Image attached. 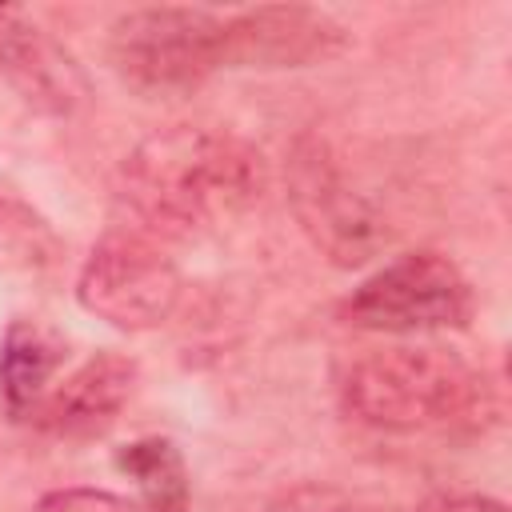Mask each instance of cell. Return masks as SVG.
I'll use <instances>...</instances> for the list:
<instances>
[{"label":"cell","mask_w":512,"mask_h":512,"mask_svg":"<svg viewBox=\"0 0 512 512\" xmlns=\"http://www.w3.org/2000/svg\"><path fill=\"white\" fill-rule=\"evenodd\" d=\"M264 192V160L252 144L228 132L176 124L140 140L120 172V204L148 228L164 236H192L212 228Z\"/></svg>","instance_id":"obj_1"},{"label":"cell","mask_w":512,"mask_h":512,"mask_svg":"<svg viewBox=\"0 0 512 512\" xmlns=\"http://www.w3.org/2000/svg\"><path fill=\"white\" fill-rule=\"evenodd\" d=\"M480 376L444 348H376L340 380V404L352 420L384 432H424L468 416L480 400Z\"/></svg>","instance_id":"obj_2"},{"label":"cell","mask_w":512,"mask_h":512,"mask_svg":"<svg viewBox=\"0 0 512 512\" xmlns=\"http://www.w3.org/2000/svg\"><path fill=\"white\" fill-rule=\"evenodd\" d=\"M112 72L144 96H180L224 68V20L204 8H132L108 28Z\"/></svg>","instance_id":"obj_3"},{"label":"cell","mask_w":512,"mask_h":512,"mask_svg":"<svg viewBox=\"0 0 512 512\" xmlns=\"http://www.w3.org/2000/svg\"><path fill=\"white\" fill-rule=\"evenodd\" d=\"M340 316L368 332H444L464 328L472 316V288L464 272L440 252H408L372 272L344 304Z\"/></svg>","instance_id":"obj_4"},{"label":"cell","mask_w":512,"mask_h":512,"mask_svg":"<svg viewBox=\"0 0 512 512\" xmlns=\"http://www.w3.org/2000/svg\"><path fill=\"white\" fill-rule=\"evenodd\" d=\"M76 300L120 332L164 324L180 304V268L140 232H108L76 276Z\"/></svg>","instance_id":"obj_5"},{"label":"cell","mask_w":512,"mask_h":512,"mask_svg":"<svg viewBox=\"0 0 512 512\" xmlns=\"http://www.w3.org/2000/svg\"><path fill=\"white\" fill-rule=\"evenodd\" d=\"M292 208L300 216V228L312 236V244L352 268L364 264L380 244H384V224L372 212V204L344 180V172L336 168V160L328 156L324 144L316 140H300L292 152Z\"/></svg>","instance_id":"obj_6"},{"label":"cell","mask_w":512,"mask_h":512,"mask_svg":"<svg viewBox=\"0 0 512 512\" xmlns=\"http://www.w3.org/2000/svg\"><path fill=\"white\" fill-rule=\"evenodd\" d=\"M344 24L304 4H264L224 20V64L232 68H308L340 56Z\"/></svg>","instance_id":"obj_7"},{"label":"cell","mask_w":512,"mask_h":512,"mask_svg":"<svg viewBox=\"0 0 512 512\" xmlns=\"http://www.w3.org/2000/svg\"><path fill=\"white\" fill-rule=\"evenodd\" d=\"M0 80H8L32 108L56 116L76 112L88 96V80L72 52L16 8H0Z\"/></svg>","instance_id":"obj_8"},{"label":"cell","mask_w":512,"mask_h":512,"mask_svg":"<svg viewBox=\"0 0 512 512\" xmlns=\"http://www.w3.org/2000/svg\"><path fill=\"white\" fill-rule=\"evenodd\" d=\"M132 384L136 364L120 352H100L88 364H80L60 388L44 392L32 404V420L52 436H96L128 404Z\"/></svg>","instance_id":"obj_9"},{"label":"cell","mask_w":512,"mask_h":512,"mask_svg":"<svg viewBox=\"0 0 512 512\" xmlns=\"http://www.w3.org/2000/svg\"><path fill=\"white\" fill-rule=\"evenodd\" d=\"M68 356V344L64 336L44 324V320H12L8 332H4V344H0V392H4V404L20 416V412H32V404L44 396L48 380L56 376V368L64 364Z\"/></svg>","instance_id":"obj_10"},{"label":"cell","mask_w":512,"mask_h":512,"mask_svg":"<svg viewBox=\"0 0 512 512\" xmlns=\"http://www.w3.org/2000/svg\"><path fill=\"white\" fill-rule=\"evenodd\" d=\"M116 468L136 484L144 512H184L188 508V468L172 440L144 436L116 448Z\"/></svg>","instance_id":"obj_11"},{"label":"cell","mask_w":512,"mask_h":512,"mask_svg":"<svg viewBox=\"0 0 512 512\" xmlns=\"http://www.w3.org/2000/svg\"><path fill=\"white\" fill-rule=\"evenodd\" d=\"M60 260L56 228L12 188H0V268L44 272Z\"/></svg>","instance_id":"obj_12"},{"label":"cell","mask_w":512,"mask_h":512,"mask_svg":"<svg viewBox=\"0 0 512 512\" xmlns=\"http://www.w3.org/2000/svg\"><path fill=\"white\" fill-rule=\"evenodd\" d=\"M32 512H128L120 496L104 488H60L32 504Z\"/></svg>","instance_id":"obj_13"},{"label":"cell","mask_w":512,"mask_h":512,"mask_svg":"<svg viewBox=\"0 0 512 512\" xmlns=\"http://www.w3.org/2000/svg\"><path fill=\"white\" fill-rule=\"evenodd\" d=\"M416 512H508L504 500H492V496H464V492H444V496H428Z\"/></svg>","instance_id":"obj_14"}]
</instances>
